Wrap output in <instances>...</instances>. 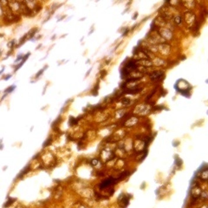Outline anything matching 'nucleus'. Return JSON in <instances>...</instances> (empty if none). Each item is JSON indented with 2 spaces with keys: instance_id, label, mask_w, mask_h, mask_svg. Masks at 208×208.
Here are the masks:
<instances>
[{
  "instance_id": "nucleus-1",
  "label": "nucleus",
  "mask_w": 208,
  "mask_h": 208,
  "mask_svg": "<svg viewBox=\"0 0 208 208\" xmlns=\"http://www.w3.org/2000/svg\"><path fill=\"white\" fill-rule=\"evenodd\" d=\"M157 32L164 40H171L173 38V32L168 28H166V27L158 28Z\"/></svg>"
},
{
  "instance_id": "nucleus-2",
  "label": "nucleus",
  "mask_w": 208,
  "mask_h": 208,
  "mask_svg": "<svg viewBox=\"0 0 208 208\" xmlns=\"http://www.w3.org/2000/svg\"><path fill=\"white\" fill-rule=\"evenodd\" d=\"M184 20L189 27H192L195 24V15L191 11H187L184 14Z\"/></svg>"
},
{
  "instance_id": "nucleus-3",
  "label": "nucleus",
  "mask_w": 208,
  "mask_h": 208,
  "mask_svg": "<svg viewBox=\"0 0 208 208\" xmlns=\"http://www.w3.org/2000/svg\"><path fill=\"white\" fill-rule=\"evenodd\" d=\"M158 51L163 55V56H168L169 53H170V46L167 43H161L159 46H158Z\"/></svg>"
},
{
  "instance_id": "nucleus-4",
  "label": "nucleus",
  "mask_w": 208,
  "mask_h": 208,
  "mask_svg": "<svg viewBox=\"0 0 208 208\" xmlns=\"http://www.w3.org/2000/svg\"><path fill=\"white\" fill-rule=\"evenodd\" d=\"M112 156H113L112 152L109 149H107V148H105L103 151L102 152V154H101V157H102V159L104 161H108L112 158Z\"/></svg>"
},
{
  "instance_id": "nucleus-5",
  "label": "nucleus",
  "mask_w": 208,
  "mask_h": 208,
  "mask_svg": "<svg viewBox=\"0 0 208 208\" xmlns=\"http://www.w3.org/2000/svg\"><path fill=\"white\" fill-rule=\"evenodd\" d=\"M202 193V190L200 186H196L192 188V191H191V194H192V197L194 198V199H198L200 197V194Z\"/></svg>"
},
{
  "instance_id": "nucleus-6",
  "label": "nucleus",
  "mask_w": 208,
  "mask_h": 208,
  "mask_svg": "<svg viewBox=\"0 0 208 208\" xmlns=\"http://www.w3.org/2000/svg\"><path fill=\"white\" fill-rule=\"evenodd\" d=\"M145 147V142L141 140H137L135 142V148L136 149V151H141L143 150Z\"/></svg>"
},
{
  "instance_id": "nucleus-7",
  "label": "nucleus",
  "mask_w": 208,
  "mask_h": 208,
  "mask_svg": "<svg viewBox=\"0 0 208 208\" xmlns=\"http://www.w3.org/2000/svg\"><path fill=\"white\" fill-rule=\"evenodd\" d=\"M138 64H140L143 67H151L153 65L152 62L148 59H141L140 62H138Z\"/></svg>"
},
{
  "instance_id": "nucleus-8",
  "label": "nucleus",
  "mask_w": 208,
  "mask_h": 208,
  "mask_svg": "<svg viewBox=\"0 0 208 208\" xmlns=\"http://www.w3.org/2000/svg\"><path fill=\"white\" fill-rule=\"evenodd\" d=\"M137 122H138V119H137L136 117H131L130 119H128V120L126 121L125 125L128 126V127H129V126H134V125H135Z\"/></svg>"
},
{
  "instance_id": "nucleus-9",
  "label": "nucleus",
  "mask_w": 208,
  "mask_h": 208,
  "mask_svg": "<svg viewBox=\"0 0 208 208\" xmlns=\"http://www.w3.org/2000/svg\"><path fill=\"white\" fill-rule=\"evenodd\" d=\"M163 75V72L161 71H154L150 74V77L151 79L153 80H155V79H159L161 77V75Z\"/></svg>"
},
{
  "instance_id": "nucleus-10",
  "label": "nucleus",
  "mask_w": 208,
  "mask_h": 208,
  "mask_svg": "<svg viewBox=\"0 0 208 208\" xmlns=\"http://www.w3.org/2000/svg\"><path fill=\"white\" fill-rule=\"evenodd\" d=\"M152 64L157 65V66H162L165 64V61H163L162 59H160V58H154V62H152Z\"/></svg>"
},
{
  "instance_id": "nucleus-11",
  "label": "nucleus",
  "mask_w": 208,
  "mask_h": 208,
  "mask_svg": "<svg viewBox=\"0 0 208 208\" xmlns=\"http://www.w3.org/2000/svg\"><path fill=\"white\" fill-rule=\"evenodd\" d=\"M207 178H208V171L207 169L206 168L205 170H203V171L201 172V174H200V179H201L203 181H207Z\"/></svg>"
},
{
  "instance_id": "nucleus-12",
  "label": "nucleus",
  "mask_w": 208,
  "mask_h": 208,
  "mask_svg": "<svg viewBox=\"0 0 208 208\" xmlns=\"http://www.w3.org/2000/svg\"><path fill=\"white\" fill-rule=\"evenodd\" d=\"M182 3L186 7V8H193L195 5V3L193 1H187V2H182Z\"/></svg>"
},
{
  "instance_id": "nucleus-13",
  "label": "nucleus",
  "mask_w": 208,
  "mask_h": 208,
  "mask_svg": "<svg viewBox=\"0 0 208 208\" xmlns=\"http://www.w3.org/2000/svg\"><path fill=\"white\" fill-rule=\"evenodd\" d=\"M177 25H180L182 24V17L180 16H176L174 17V21H173Z\"/></svg>"
},
{
  "instance_id": "nucleus-14",
  "label": "nucleus",
  "mask_w": 208,
  "mask_h": 208,
  "mask_svg": "<svg viewBox=\"0 0 208 208\" xmlns=\"http://www.w3.org/2000/svg\"><path fill=\"white\" fill-rule=\"evenodd\" d=\"M146 109V106L144 105H140V106H137L136 108H135V113H141L142 111H145Z\"/></svg>"
},
{
  "instance_id": "nucleus-15",
  "label": "nucleus",
  "mask_w": 208,
  "mask_h": 208,
  "mask_svg": "<svg viewBox=\"0 0 208 208\" xmlns=\"http://www.w3.org/2000/svg\"><path fill=\"white\" fill-rule=\"evenodd\" d=\"M91 164H92L95 168H97V166H101L100 161H99L98 159H94V160L91 161Z\"/></svg>"
},
{
  "instance_id": "nucleus-16",
  "label": "nucleus",
  "mask_w": 208,
  "mask_h": 208,
  "mask_svg": "<svg viewBox=\"0 0 208 208\" xmlns=\"http://www.w3.org/2000/svg\"><path fill=\"white\" fill-rule=\"evenodd\" d=\"M121 103L123 104V105L128 106V105H130V103H131V101H130L129 99H128V98H124V99L121 100Z\"/></svg>"
},
{
  "instance_id": "nucleus-17",
  "label": "nucleus",
  "mask_w": 208,
  "mask_h": 208,
  "mask_svg": "<svg viewBox=\"0 0 208 208\" xmlns=\"http://www.w3.org/2000/svg\"><path fill=\"white\" fill-rule=\"evenodd\" d=\"M200 208H207V206H204V207H200Z\"/></svg>"
}]
</instances>
